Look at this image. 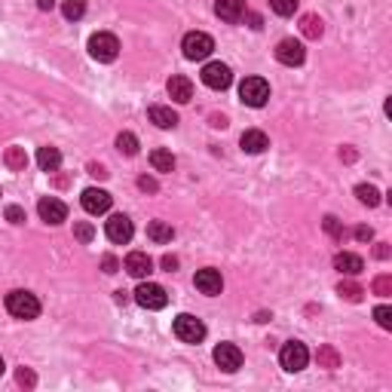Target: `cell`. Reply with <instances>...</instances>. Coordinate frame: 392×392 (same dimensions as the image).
Returning a JSON list of instances; mask_svg holds the SVG:
<instances>
[{
    "label": "cell",
    "instance_id": "4dcf8cb0",
    "mask_svg": "<svg viewBox=\"0 0 392 392\" xmlns=\"http://www.w3.org/2000/svg\"><path fill=\"white\" fill-rule=\"evenodd\" d=\"M297 4L300 0H270V10L276 15H282V19H288V15L297 13Z\"/></svg>",
    "mask_w": 392,
    "mask_h": 392
},
{
    "label": "cell",
    "instance_id": "7bdbcfd3",
    "mask_svg": "<svg viewBox=\"0 0 392 392\" xmlns=\"http://www.w3.org/2000/svg\"><path fill=\"white\" fill-rule=\"evenodd\" d=\"M374 257H380V261H386V257H389V248H386V243H380L377 248H374Z\"/></svg>",
    "mask_w": 392,
    "mask_h": 392
},
{
    "label": "cell",
    "instance_id": "5bb4252c",
    "mask_svg": "<svg viewBox=\"0 0 392 392\" xmlns=\"http://www.w3.org/2000/svg\"><path fill=\"white\" fill-rule=\"evenodd\" d=\"M194 285L203 291V295L208 297H215V295H221V288H224V279H221V273L218 270H212V266H205V270H196V276H194Z\"/></svg>",
    "mask_w": 392,
    "mask_h": 392
},
{
    "label": "cell",
    "instance_id": "ac0fdd59",
    "mask_svg": "<svg viewBox=\"0 0 392 392\" xmlns=\"http://www.w3.org/2000/svg\"><path fill=\"white\" fill-rule=\"evenodd\" d=\"M334 270H340L344 276H358L365 270V261L353 252H340V255H334Z\"/></svg>",
    "mask_w": 392,
    "mask_h": 392
},
{
    "label": "cell",
    "instance_id": "d590c367",
    "mask_svg": "<svg viewBox=\"0 0 392 392\" xmlns=\"http://www.w3.org/2000/svg\"><path fill=\"white\" fill-rule=\"evenodd\" d=\"M6 221H10V224H25V208L10 205V208H6Z\"/></svg>",
    "mask_w": 392,
    "mask_h": 392
},
{
    "label": "cell",
    "instance_id": "1f68e13d",
    "mask_svg": "<svg viewBox=\"0 0 392 392\" xmlns=\"http://www.w3.org/2000/svg\"><path fill=\"white\" fill-rule=\"evenodd\" d=\"M74 236H77L80 243H93V239H95V227L89 221H77V224H74Z\"/></svg>",
    "mask_w": 392,
    "mask_h": 392
},
{
    "label": "cell",
    "instance_id": "4316f807",
    "mask_svg": "<svg viewBox=\"0 0 392 392\" xmlns=\"http://www.w3.org/2000/svg\"><path fill=\"white\" fill-rule=\"evenodd\" d=\"M356 196H358V203H365L368 208L380 205V190L371 187V184H358V187H356Z\"/></svg>",
    "mask_w": 392,
    "mask_h": 392
},
{
    "label": "cell",
    "instance_id": "e575fe53",
    "mask_svg": "<svg viewBox=\"0 0 392 392\" xmlns=\"http://www.w3.org/2000/svg\"><path fill=\"white\" fill-rule=\"evenodd\" d=\"M374 319H377L380 328H392V310L389 306H377V310H374Z\"/></svg>",
    "mask_w": 392,
    "mask_h": 392
},
{
    "label": "cell",
    "instance_id": "836d02e7",
    "mask_svg": "<svg viewBox=\"0 0 392 392\" xmlns=\"http://www.w3.org/2000/svg\"><path fill=\"white\" fill-rule=\"evenodd\" d=\"M374 295L389 297L392 295V276H377V279H374Z\"/></svg>",
    "mask_w": 392,
    "mask_h": 392
},
{
    "label": "cell",
    "instance_id": "9a60e30c",
    "mask_svg": "<svg viewBox=\"0 0 392 392\" xmlns=\"http://www.w3.org/2000/svg\"><path fill=\"white\" fill-rule=\"evenodd\" d=\"M126 273H129V276H135V279H147L150 273H154V261H150V255L132 252L126 257Z\"/></svg>",
    "mask_w": 392,
    "mask_h": 392
},
{
    "label": "cell",
    "instance_id": "ba28073f",
    "mask_svg": "<svg viewBox=\"0 0 392 392\" xmlns=\"http://www.w3.org/2000/svg\"><path fill=\"white\" fill-rule=\"evenodd\" d=\"M203 83L208 89H218V93H224V89L233 83V71L224 62H208L203 68Z\"/></svg>",
    "mask_w": 392,
    "mask_h": 392
},
{
    "label": "cell",
    "instance_id": "44dd1931",
    "mask_svg": "<svg viewBox=\"0 0 392 392\" xmlns=\"http://www.w3.org/2000/svg\"><path fill=\"white\" fill-rule=\"evenodd\" d=\"M37 165L43 172H58V165H62V154H58V147H40L37 150Z\"/></svg>",
    "mask_w": 392,
    "mask_h": 392
},
{
    "label": "cell",
    "instance_id": "277c9868",
    "mask_svg": "<svg viewBox=\"0 0 392 392\" xmlns=\"http://www.w3.org/2000/svg\"><path fill=\"white\" fill-rule=\"evenodd\" d=\"M181 49H184V58H190V62H203V58L212 55L215 40L205 31H190L184 37V43H181Z\"/></svg>",
    "mask_w": 392,
    "mask_h": 392
},
{
    "label": "cell",
    "instance_id": "7402d4cb",
    "mask_svg": "<svg viewBox=\"0 0 392 392\" xmlns=\"http://www.w3.org/2000/svg\"><path fill=\"white\" fill-rule=\"evenodd\" d=\"M147 236L154 239L156 245H165V243H172L175 230H172V224H165V221H150L147 224Z\"/></svg>",
    "mask_w": 392,
    "mask_h": 392
},
{
    "label": "cell",
    "instance_id": "60d3db41",
    "mask_svg": "<svg viewBox=\"0 0 392 392\" xmlns=\"http://www.w3.org/2000/svg\"><path fill=\"white\" fill-rule=\"evenodd\" d=\"M163 270H165V273L178 270V257H175V255H163Z\"/></svg>",
    "mask_w": 392,
    "mask_h": 392
},
{
    "label": "cell",
    "instance_id": "6da1fadb",
    "mask_svg": "<svg viewBox=\"0 0 392 392\" xmlns=\"http://www.w3.org/2000/svg\"><path fill=\"white\" fill-rule=\"evenodd\" d=\"M6 310H10L15 319H37L40 300L31 295V291H10V295H6Z\"/></svg>",
    "mask_w": 392,
    "mask_h": 392
},
{
    "label": "cell",
    "instance_id": "484cf974",
    "mask_svg": "<svg viewBox=\"0 0 392 392\" xmlns=\"http://www.w3.org/2000/svg\"><path fill=\"white\" fill-rule=\"evenodd\" d=\"M337 295L344 297V300H349V304H358V300H362V295H365V288L358 285V282H349V279H344L337 285Z\"/></svg>",
    "mask_w": 392,
    "mask_h": 392
},
{
    "label": "cell",
    "instance_id": "83f0119b",
    "mask_svg": "<svg viewBox=\"0 0 392 392\" xmlns=\"http://www.w3.org/2000/svg\"><path fill=\"white\" fill-rule=\"evenodd\" d=\"M316 358H319V368H340V356L334 346H319Z\"/></svg>",
    "mask_w": 392,
    "mask_h": 392
},
{
    "label": "cell",
    "instance_id": "8992f818",
    "mask_svg": "<svg viewBox=\"0 0 392 392\" xmlns=\"http://www.w3.org/2000/svg\"><path fill=\"white\" fill-rule=\"evenodd\" d=\"M175 337L178 340H184V344H199V340L205 337V325L196 319V316H190V313H181L178 319H175Z\"/></svg>",
    "mask_w": 392,
    "mask_h": 392
},
{
    "label": "cell",
    "instance_id": "5b68a950",
    "mask_svg": "<svg viewBox=\"0 0 392 392\" xmlns=\"http://www.w3.org/2000/svg\"><path fill=\"white\" fill-rule=\"evenodd\" d=\"M135 304L144 306V310H163V306L169 304V295H165V288L156 285V282H141L135 288Z\"/></svg>",
    "mask_w": 392,
    "mask_h": 392
},
{
    "label": "cell",
    "instance_id": "f546056e",
    "mask_svg": "<svg viewBox=\"0 0 392 392\" xmlns=\"http://www.w3.org/2000/svg\"><path fill=\"white\" fill-rule=\"evenodd\" d=\"M62 13H65V19H83V13H86V0H65L62 4Z\"/></svg>",
    "mask_w": 392,
    "mask_h": 392
},
{
    "label": "cell",
    "instance_id": "ee69618b",
    "mask_svg": "<svg viewBox=\"0 0 392 392\" xmlns=\"http://www.w3.org/2000/svg\"><path fill=\"white\" fill-rule=\"evenodd\" d=\"M340 160H346V163H353V160H356V150H340Z\"/></svg>",
    "mask_w": 392,
    "mask_h": 392
},
{
    "label": "cell",
    "instance_id": "30bf717a",
    "mask_svg": "<svg viewBox=\"0 0 392 392\" xmlns=\"http://www.w3.org/2000/svg\"><path fill=\"white\" fill-rule=\"evenodd\" d=\"M276 58L282 65H288V68H297V65H304V58H306V49L300 40L295 37H285V40H279V46H276Z\"/></svg>",
    "mask_w": 392,
    "mask_h": 392
},
{
    "label": "cell",
    "instance_id": "d6986e66",
    "mask_svg": "<svg viewBox=\"0 0 392 392\" xmlns=\"http://www.w3.org/2000/svg\"><path fill=\"white\" fill-rule=\"evenodd\" d=\"M239 144H243L245 154H264V150L270 147V138H266L261 129H248V132H243Z\"/></svg>",
    "mask_w": 392,
    "mask_h": 392
},
{
    "label": "cell",
    "instance_id": "f35d334b",
    "mask_svg": "<svg viewBox=\"0 0 392 392\" xmlns=\"http://www.w3.org/2000/svg\"><path fill=\"white\" fill-rule=\"evenodd\" d=\"M89 175H93V178H98V181H104L107 178V169L102 163H89Z\"/></svg>",
    "mask_w": 392,
    "mask_h": 392
},
{
    "label": "cell",
    "instance_id": "7dc6e473",
    "mask_svg": "<svg viewBox=\"0 0 392 392\" xmlns=\"http://www.w3.org/2000/svg\"><path fill=\"white\" fill-rule=\"evenodd\" d=\"M248 22H252V28H261V15H255V13H248Z\"/></svg>",
    "mask_w": 392,
    "mask_h": 392
},
{
    "label": "cell",
    "instance_id": "c3c4849f",
    "mask_svg": "<svg viewBox=\"0 0 392 392\" xmlns=\"http://www.w3.org/2000/svg\"><path fill=\"white\" fill-rule=\"evenodd\" d=\"M0 374H4V358H0Z\"/></svg>",
    "mask_w": 392,
    "mask_h": 392
},
{
    "label": "cell",
    "instance_id": "4fadbf2b",
    "mask_svg": "<svg viewBox=\"0 0 392 392\" xmlns=\"http://www.w3.org/2000/svg\"><path fill=\"white\" fill-rule=\"evenodd\" d=\"M37 212H40V218H43L46 224H62L65 218H68V205H65L62 199H55V196H43V199H40Z\"/></svg>",
    "mask_w": 392,
    "mask_h": 392
},
{
    "label": "cell",
    "instance_id": "9c48e42d",
    "mask_svg": "<svg viewBox=\"0 0 392 392\" xmlns=\"http://www.w3.org/2000/svg\"><path fill=\"white\" fill-rule=\"evenodd\" d=\"M212 356H215V365H218L221 371H227V374L243 368V349H239L236 344H218Z\"/></svg>",
    "mask_w": 392,
    "mask_h": 392
},
{
    "label": "cell",
    "instance_id": "e0dca14e",
    "mask_svg": "<svg viewBox=\"0 0 392 392\" xmlns=\"http://www.w3.org/2000/svg\"><path fill=\"white\" fill-rule=\"evenodd\" d=\"M215 13H218V19L233 25L245 15V4L243 0H215Z\"/></svg>",
    "mask_w": 392,
    "mask_h": 392
},
{
    "label": "cell",
    "instance_id": "b9f144b4",
    "mask_svg": "<svg viewBox=\"0 0 392 392\" xmlns=\"http://www.w3.org/2000/svg\"><path fill=\"white\" fill-rule=\"evenodd\" d=\"M356 239L368 243V239H374V230H371V227H356Z\"/></svg>",
    "mask_w": 392,
    "mask_h": 392
},
{
    "label": "cell",
    "instance_id": "8d00e7d4",
    "mask_svg": "<svg viewBox=\"0 0 392 392\" xmlns=\"http://www.w3.org/2000/svg\"><path fill=\"white\" fill-rule=\"evenodd\" d=\"M138 187L144 190V194H156V190H160L156 178H147V175H141V178H138Z\"/></svg>",
    "mask_w": 392,
    "mask_h": 392
},
{
    "label": "cell",
    "instance_id": "ffe728a7",
    "mask_svg": "<svg viewBox=\"0 0 392 392\" xmlns=\"http://www.w3.org/2000/svg\"><path fill=\"white\" fill-rule=\"evenodd\" d=\"M147 116H150V123H154V126H160V129H175V126H178V114H175L172 107L154 104L147 111Z\"/></svg>",
    "mask_w": 392,
    "mask_h": 392
},
{
    "label": "cell",
    "instance_id": "bcb514c9",
    "mask_svg": "<svg viewBox=\"0 0 392 392\" xmlns=\"http://www.w3.org/2000/svg\"><path fill=\"white\" fill-rule=\"evenodd\" d=\"M37 6H40V10H53L55 0H37Z\"/></svg>",
    "mask_w": 392,
    "mask_h": 392
},
{
    "label": "cell",
    "instance_id": "74e56055",
    "mask_svg": "<svg viewBox=\"0 0 392 392\" xmlns=\"http://www.w3.org/2000/svg\"><path fill=\"white\" fill-rule=\"evenodd\" d=\"M15 380H19L22 386H34V383H37L34 371H28V368H19V374H15Z\"/></svg>",
    "mask_w": 392,
    "mask_h": 392
},
{
    "label": "cell",
    "instance_id": "ab89813d",
    "mask_svg": "<svg viewBox=\"0 0 392 392\" xmlns=\"http://www.w3.org/2000/svg\"><path fill=\"white\" fill-rule=\"evenodd\" d=\"M116 266H120V264H116V257H111V255L102 257V270L104 273H116Z\"/></svg>",
    "mask_w": 392,
    "mask_h": 392
},
{
    "label": "cell",
    "instance_id": "603a6c76",
    "mask_svg": "<svg viewBox=\"0 0 392 392\" xmlns=\"http://www.w3.org/2000/svg\"><path fill=\"white\" fill-rule=\"evenodd\" d=\"M300 31H304V37H310V40H319L322 37V31H325V25L319 15H313V13H306L304 19H300Z\"/></svg>",
    "mask_w": 392,
    "mask_h": 392
},
{
    "label": "cell",
    "instance_id": "d4e9b609",
    "mask_svg": "<svg viewBox=\"0 0 392 392\" xmlns=\"http://www.w3.org/2000/svg\"><path fill=\"white\" fill-rule=\"evenodd\" d=\"M6 165H10L13 172H25V165H28V154H25V147H6Z\"/></svg>",
    "mask_w": 392,
    "mask_h": 392
},
{
    "label": "cell",
    "instance_id": "8fae6325",
    "mask_svg": "<svg viewBox=\"0 0 392 392\" xmlns=\"http://www.w3.org/2000/svg\"><path fill=\"white\" fill-rule=\"evenodd\" d=\"M104 233L107 239L116 245H126L132 239V233H135V227H132V221L126 218V215H111V221L104 224Z\"/></svg>",
    "mask_w": 392,
    "mask_h": 392
},
{
    "label": "cell",
    "instance_id": "52a82bcc",
    "mask_svg": "<svg viewBox=\"0 0 392 392\" xmlns=\"http://www.w3.org/2000/svg\"><path fill=\"white\" fill-rule=\"evenodd\" d=\"M279 362H282V368H285V371L297 374V371H304V368H306V362H310V353H306V346H304V344L291 340V344L282 346Z\"/></svg>",
    "mask_w": 392,
    "mask_h": 392
},
{
    "label": "cell",
    "instance_id": "f1b7e54d",
    "mask_svg": "<svg viewBox=\"0 0 392 392\" xmlns=\"http://www.w3.org/2000/svg\"><path fill=\"white\" fill-rule=\"evenodd\" d=\"M116 147H120V154L135 156L138 154V138L132 135V132H120V135H116Z\"/></svg>",
    "mask_w": 392,
    "mask_h": 392
},
{
    "label": "cell",
    "instance_id": "cb8c5ba5",
    "mask_svg": "<svg viewBox=\"0 0 392 392\" xmlns=\"http://www.w3.org/2000/svg\"><path fill=\"white\" fill-rule=\"evenodd\" d=\"M150 165H154L156 172H172V169H175V156L169 154V150L156 147L154 154H150Z\"/></svg>",
    "mask_w": 392,
    "mask_h": 392
},
{
    "label": "cell",
    "instance_id": "2e32d148",
    "mask_svg": "<svg viewBox=\"0 0 392 392\" xmlns=\"http://www.w3.org/2000/svg\"><path fill=\"white\" fill-rule=\"evenodd\" d=\"M165 89H169L172 102H178V104H187L190 98H194V83H190L187 77H181V74H175V77L165 83Z\"/></svg>",
    "mask_w": 392,
    "mask_h": 392
},
{
    "label": "cell",
    "instance_id": "7c38bea8",
    "mask_svg": "<svg viewBox=\"0 0 392 392\" xmlns=\"http://www.w3.org/2000/svg\"><path fill=\"white\" fill-rule=\"evenodd\" d=\"M80 203H83V208H86L89 215H104L107 208H111V194L102 190V187H89V190H83Z\"/></svg>",
    "mask_w": 392,
    "mask_h": 392
},
{
    "label": "cell",
    "instance_id": "3957f363",
    "mask_svg": "<svg viewBox=\"0 0 392 392\" xmlns=\"http://www.w3.org/2000/svg\"><path fill=\"white\" fill-rule=\"evenodd\" d=\"M89 55L95 62H114L120 55V40L114 34H107V31H98V34L89 37Z\"/></svg>",
    "mask_w": 392,
    "mask_h": 392
},
{
    "label": "cell",
    "instance_id": "f6af8a7d",
    "mask_svg": "<svg viewBox=\"0 0 392 392\" xmlns=\"http://www.w3.org/2000/svg\"><path fill=\"white\" fill-rule=\"evenodd\" d=\"M212 126L215 129H224V126H227V120H224V116H212Z\"/></svg>",
    "mask_w": 392,
    "mask_h": 392
},
{
    "label": "cell",
    "instance_id": "d6a6232c",
    "mask_svg": "<svg viewBox=\"0 0 392 392\" xmlns=\"http://www.w3.org/2000/svg\"><path fill=\"white\" fill-rule=\"evenodd\" d=\"M322 227H325V233H328L331 239H337V243L344 239V224H340V221L334 218V215H328V218L322 221Z\"/></svg>",
    "mask_w": 392,
    "mask_h": 392
},
{
    "label": "cell",
    "instance_id": "7a4b0ae2",
    "mask_svg": "<svg viewBox=\"0 0 392 392\" xmlns=\"http://www.w3.org/2000/svg\"><path fill=\"white\" fill-rule=\"evenodd\" d=\"M239 98H243L248 107H264L266 98H270V83L264 77H245L239 83Z\"/></svg>",
    "mask_w": 392,
    "mask_h": 392
}]
</instances>
